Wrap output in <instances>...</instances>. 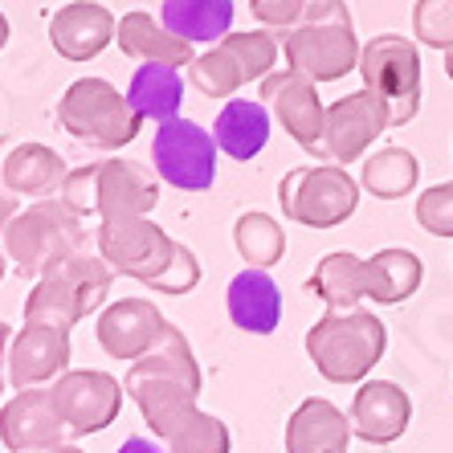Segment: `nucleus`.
<instances>
[{"label": "nucleus", "instance_id": "12", "mask_svg": "<svg viewBox=\"0 0 453 453\" xmlns=\"http://www.w3.org/2000/svg\"><path fill=\"white\" fill-rule=\"evenodd\" d=\"M262 98L274 111V119L290 131L298 148L315 151L323 159V131H327V106L319 98V82H311L298 70H274L262 78Z\"/></svg>", "mask_w": 453, "mask_h": 453}, {"label": "nucleus", "instance_id": "17", "mask_svg": "<svg viewBox=\"0 0 453 453\" xmlns=\"http://www.w3.org/2000/svg\"><path fill=\"white\" fill-rule=\"evenodd\" d=\"M115 29H119V21L106 4L70 0V4H62V9L53 12L50 42L65 62H90V58H98L106 45L115 42Z\"/></svg>", "mask_w": 453, "mask_h": 453}, {"label": "nucleus", "instance_id": "30", "mask_svg": "<svg viewBox=\"0 0 453 453\" xmlns=\"http://www.w3.org/2000/svg\"><path fill=\"white\" fill-rule=\"evenodd\" d=\"M233 245L242 253V262H250L253 270H270L286 253V229L270 212H242L233 225Z\"/></svg>", "mask_w": 453, "mask_h": 453}, {"label": "nucleus", "instance_id": "2", "mask_svg": "<svg viewBox=\"0 0 453 453\" xmlns=\"http://www.w3.org/2000/svg\"><path fill=\"white\" fill-rule=\"evenodd\" d=\"M286 65L306 74L311 82H335L348 70H359L356 21L343 0H311L303 21L282 33Z\"/></svg>", "mask_w": 453, "mask_h": 453}, {"label": "nucleus", "instance_id": "31", "mask_svg": "<svg viewBox=\"0 0 453 453\" xmlns=\"http://www.w3.org/2000/svg\"><path fill=\"white\" fill-rule=\"evenodd\" d=\"M188 78L204 98H233L245 82H250L245 65L237 62V53H233L225 42H217L212 50H204L201 58L188 65Z\"/></svg>", "mask_w": 453, "mask_h": 453}, {"label": "nucleus", "instance_id": "14", "mask_svg": "<svg viewBox=\"0 0 453 453\" xmlns=\"http://www.w3.org/2000/svg\"><path fill=\"white\" fill-rule=\"evenodd\" d=\"M65 437L74 433L53 401V388H21L0 409V441L9 445V453L65 445Z\"/></svg>", "mask_w": 453, "mask_h": 453}, {"label": "nucleus", "instance_id": "34", "mask_svg": "<svg viewBox=\"0 0 453 453\" xmlns=\"http://www.w3.org/2000/svg\"><path fill=\"white\" fill-rule=\"evenodd\" d=\"M412 212H417V225H421L425 233H433V237H453V180L425 188L421 196H417V204H412Z\"/></svg>", "mask_w": 453, "mask_h": 453}, {"label": "nucleus", "instance_id": "27", "mask_svg": "<svg viewBox=\"0 0 453 453\" xmlns=\"http://www.w3.org/2000/svg\"><path fill=\"white\" fill-rule=\"evenodd\" d=\"M159 21L184 42H225L233 33V0H164Z\"/></svg>", "mask_w": 453, "mask_h": 453}, {"label": "nucleus", "instance_id": "43", "mask_svg": "<svg viewBox=\"0 0 453 453\" xmlns=\"http://www.w3.org/2000/svg\"><path fill=\"white\" fill-rule=\"evenodd\" d=\"M445 74H449V82H453V50L445 53Z\"/></svg>", "mask_w": 453, "mask_h": 453}, {"label": "nucleus", "instance_id": "29", "mask_svg": "<svg viewBox=\"0 0 453 453\" xmlns=\"http://www.w3.org/2000/svg\"><path fill=\"white\" fill-rule=\"evenodd\" d=\"M421 180V159L412 156L409 148H380L364 159V172H359V184L380 196V201H401L417 188Z\"/></svg>", "mask_w": 453, "mask_h": 453}, {"label": "nucleus", "instance_id": "32", "mask_svg": "<svg viewBox=\"0 0 453 453\" xmlns=\"http://www.w3.org/2000/svg\"><path fill=\"white\" fill-rule=\"evenodd\" d=\"M229 449H233L229 425L201 409L184 421V429H176L168 437V453H229Z\"/></svg>", "mask_w": 453, "mask_h": 453}, {"label": "nucleus", "instance_id": "41", "mask_svg": "<svg viewBox=\"0 0 453 453\" xmlns=\"http://www.w3.org/2000/svg\"><path fill=\"white\" fill-rule=\"evenodd\" d=\"M25 453H82L74 445H50V449H25Z\"/></svg>", "mask_w": 453, "mask_h": 453}, {"label": "nucleus", "instance_id": "26", "mask_svg": "<svg viewBox=\"0 0 453 453\" xmlns=\"http://www.w3.org/2000/svg\"><path fill=\"white\" fill-rule=\"evenodd\" d=\"M364 270H368V298L380 306L404 303L409 295H417V286L425 278L421 257L412 250H401V245L372 253L368 262H364Z\"/></svg>", "mask_w": 453, "mask_h": 453}, {"label": "nucleus", "instance_id": "16", "mask_svg": "<svg viewBox=\"0 0 453 453\" xmlns=\"http://www.w3.org/2000/svg\"><path fill=\"white\" fill-rule=\"evenodd\" d=\"M70 368V331L50 323H25L9 343V380L21 388H42Z\"/></svg>", "mask_w": 453, "mask_h": 453}, {"label": "nucleus", "instance_id": "4", "mask_svg": "<svg viewBox=\"0 0 453 453\" xmlns=\"http://www.w3.org/2000/svg\"><path fill=\"white\" fill-rule=\"evenodd\" d=\"M388 348V327L372 311H327L306 331V356L331 384H356L380 364Z\"/></svg>", "mask_w": 453, "mask_h": 453}, {"label": "nucleus", "instance_id": "39", "mask_svg": "<svg viewBox=\"0 0 453 453\" xmlns=\"http://www.w3.org/2000/svg\"><path fill=\"white\" fill-rule=\"evenodd\" d=\"M115 453H168V449H164V445H156L151 437H127Z\"/></svg>", "mask_w": 453, "mask_h": 453}, {"label": "nucleus", "instance_id": "35", "mask_svg": "<svg viewBox=\"0 0 453 453\" xmlns=\"http://www.w3.org/2000/svg\"><path fill=\"white\" fill-rule=\"evenodd\" d=\"M196 282H201V262H196V253H192L188 245L176 242L172 262L164 265V274H156L148 286L156 295H188V290H196Z\"/></svg>", "mask_w": 453, "mask_h": 453}, {"label": "nucleus", "instance_id": "5", "mask_svg": "<svg viewBox=\"0 0 453 453\" xmlns=\"http://www.w3.org/2000/svg\"><path fill=\"white\" fill-rule=\"evenodd\" d=\"M74 250H86L82 217L53 196L17 212L12 225L4 229V253H9L12 270L25 278H42L53 262H62Z\"/></svg>", "mask_w": 453, "mask_h": 453}, {"label": "nucleus", "instance_id": "38", "mask_svg": "<svg viewBox=\"0 0 453 453\" xmlns=\"http://www.w3.org/2000/svg\"><path fill=\"white\" fill-rule=\"evenodd\" d=\"M12 217H17V192L0 180V237H4V229L12 225Z\"/></svg>", "mask_w": 453, "mask_h": 453}, {"label": "nucleus", "instance_id": "23", "mask_svg": "<svg viewBox=\"0 0 453 453\" xmlns=\"http://www.w3.org/2000/svg\"><path fill=\"white\" fill-rule=\"evenodd\" d=\"M65 176H70L65 159L53 148H45V143H21V148H12L9 159H4V172H0V180H4L17 196H37V201H50L53 192H62Z\"/></svg>", "mask_w": 453, "mask_h": 453}, {"label": "nucleus", "instance_id": "18", "mask_svg": "<svg viewBox=\"0 0 453 453\" xmlns=\"http://www.w3.org/2000/svg\"><path fill=\"white\" fill-rule=\"evenodd\" d=\"M412 425V401L409 392L392 380H368L351 401V429L368 445H392L401 441Z\"/></svg>", "mask_w": 453, "mask_h": 453}, {"label": "nucleus", "instance_id": "42", "mask_svg": "<svg viewBox=\"0 0 453 453\" xmlns=\"http://www.w3.org/2000/svg\"><path fill=\"white\" fill-rule=\"evenodd\" d=\"M4 42H9V21H4V12H0V50H4Z\"/></svg>", "mask_w": 453, "mask_h": 453}, {"label": "nucleus", "instance_id": "24", "mask_svg": "<svg viewBox=\"0 0 453 453\" xmlns=\"http://www.w3.org/2000/svg\"><path fill=\"white\" fill-rule=\"evenodd\" d=\"M212 139L229 159H253L270 143V111L257 98H229L212 123Z\"/></svg>", "mask_w": 453, "mask_h": 453}, {"label": "nucleus", "instance_id": "1", "mask_svg": "<svg viewBox=\"0 0 453 453\" xmlns=\"http://www.w3.org/2000/svg\"><path fill=\"white\" fill-rule=\"evenodd\" d=\"M123 388L139 404L143 421L159 441H168L176 429H184V421L196 412V396H201V368H196V356H192L184 331L168 323L156 348L127 368Z\"/></svg>", "mask_w": 453, "mask_h": 453}, {"label": "nucleus", "instance_id": "19", "mask_svg": "<svg viewBox=\"0 0 453 453\" xmlns=\"http://www.w3.org/2000/svg\"><path fill=\"white\" fill-rule=\"evenodd\" d=\"M159 204V180L139 159L98 164V212L103 217H148Z\"/></svg>", "mask_w": 453, "mask_h": 453}, {"label": "nucleus", "instance_id": "44", "mask_svg": "<svg viewBox=\"0 0 453 453\" xmlns=\"http://www.w3.org/2000/svg\"><path fill=\"white\" fill-rule=\"evenodd\" d=\"M4 265H9V253H0V278H4Z\"/></svg>", "mask_w": 453, "mask_h": 453}, {"label": "nucleus", "instance_id": "9", "mask_svg": "<svg viewBox=\"0 0 453 453\" xmlns=\"http://www.w3.org/2000/svg\"><path fill=\"white\" fill-rule=\"evenodd\" d=\"M217 139L196 119H172L159 123L151 135V164L164 184L180 192H204L217 180Z\"/></svg>", "mask_w": 453, "mask_h": 453}, {"label": "nucleus", "instance_id": "10", "mask_svg": "<svg viewBox=\"0 0 453 453\" xmlns=\"http://www.w3.org/2000/svg\"><path fill=\"white\" fill-rule=\"evenodd\" d=\"M172 253H176V242L151 217H103L98 225V257L115 274L139 278L143 286L164 274Z\"/></svg>", "mask_w": 453, "mask_h": 453}, {"label": "nucleus", "instance_id": "21", "mask_svg": "<svg viewBox=\"0 0 453 453\" xmlns=\"http://www.w3.org/2000/svg\"><path fill=\"white\" fill-rule=\"evenodd\" d=\"M225 306H229L233 327L250 331V335H270L282 323V295H278L270 270L245 265L225 290Z\"/></svg>", "mask_w": 453, "mask_h": 453}, {"label": "nucleus", "instance_id": "13", "mask_svg": "<svg viewBox=\"0 0 453 453\" xmlns=\"http://www.w3.org/2000/svg\"><path fill=\"white\" fill-rule=\"evenodd\" d=\"M123 384H119L111 372H65L53 384V401L62 409L65 425L74 437H86V433H103L106 425H115L119 409H123Z\"/></svg>", "mask_w": 453, "mask_h": 453}, {"label": "nucleus", "instance_id": "8", "mask_svg": "<svg viewBox=\"0 0 453 453\" xmlns=\"http://www.w3.org/2000/svg\"><path fill=\"white\" fill-rule=\"evenodd\" d=\"M364 86L392 111V127H404L421 111V50L401 33H380L359 53Z\"/></svg>", "mask_w": 453, "mask_h": 453}, {"label": "nucleus", "instance_id": "22", "mask_svg": "<svg viewBox=\"0 0 453 453\" xmlns=\"http://www.w3.org/2000/svg\"><path fill=\"white\" fill-rule=\"evenodd\" d=\"M115 42L135 62H159V65H176V70L196 62L192 42L176 37L164 21H151V12H127V17H119Z\"/></svg>", "mask_w": 453, "mask_h": 453}, {"label": "nucleus", "instance_id": "37", "mask_svg": "<svg viewBox=\"0 0 453 453\" xmlns=\"http://www.w3.org/2000/svg\"><path fill=\"white\" fill-rule=\"evenodd\" d=\"M311 0H250L253 17L265 25V29H295L298 21H303V12Z\"/></svg>", "mask_w": 453, "mask_h": 453}, {"label": "nucleus", "instance_id": "11", "mask_svg": "<svg viewBox=\"0 0 453 453\" xmlns=\"http://www.w3.org/2000/svg\"><path fill=\"white\" fill-rule=\"evenodd\" d=\"M392 127V111L376 90H356L327 106V131H323V164H356Z\"/></svg>", "mask_w": 453, "mask_h": 453}, {"label": "nucleus", "instance_id": "7", "mask_svg": "<svg viewBox=\"0 0 453 453\" xmlns=\"http://www.w3.org/2000/svg\"><path fill=\"white\" fill-rule=\"evenodd\" d=\"M282 217L306 229H335L356 212L359 184L348 176L343 164H306L290 168L278 184Z\"/></svg>", "mask_w": 453, "mask_h": 453}, {"label": "nucleus", "instance_id": "36", "mask_svg": "<svg viewBox=\"0 0 453 453\" xmlns=\"http://www.w3.org/2000/svg\"><path fill=\"white\" fill-rule=\"evenodd\" d=\"M58 201H65L78 217H90L98 212V164H82V168H70Z\"/></svg>", "mask_w": 453, "mask_h": 453}, {"label": "nucleus", "instance_id": "3", "mask_svg": "<svg viewBox=\"0 0 453 453\" xmlns=\"http://www.w3.org/2000/svg\"><path fill=\"white\" fill-rule=\"evenodd\" d=\"M115 270L95 257L90 250L65 253L62 262H53L25 298V323H50V327H78L86 315H95L111 295Z\"/></svg>", "mask_w": 453, "mask_h": 453}, {"label": "nucleus", "instance_id": "6", "mask_svg": "<svg viewBox=\"0 0 453 453\" xmlns=\"http://www.w3.org/2000/svg\"><path fill=\"white\" fill-rule=\"evenodd\" d=\"M58 123H62V131H70L90 148L111 151V148H127L139 135L143 115L106 78H78L58 103Z\"/></svg>", "mask_w": 453, "mask_h": 453}, {"label": "nucleus", "instance_id": "15", "mask_svg": "<svg viewBox=\"0 0 453 453\" xmlns=\"http://www.w3.org/2000/svg\"><path fill=\"white\" fill-rule=\"evenodd\" d=\"M95 331L106 356L135 364V359H143L164 339L168 319L159 315V306L151 298H119V303H111L103 311Z\"/></svg>", "mask_w": 453, "mask_h": 453}, {"label": "nucleus", "instance_id": "20", "mask_svg": "<svg viewBox=\"0 0 453 453\" xmlns=\"http://www.w3.org/2000/svg\"><path fill=\"white\" fill-rule=\"evenodd\" d=\"M351 437L348 412L323 396L303 401L286 421V453H348Z\"/></svg>", "mask_w": 453, "mask_h": 453}, {"label": "nucleus", "instance_id": "40", "mask_svg": "<svg viewBox=\"0 0 453 453\" xmlns=\"http://www.w3.org/2000/svg\"><path fill=\"white\" fill-rule=\"evenodd\" d=\"M9 343H12V327L0 319V368L9 364ZM0 392H4V372H0Z\"/></svg>", "mask_w": 453, "mask_h": 453}, {"label": "nucleus", "instance_id": "28", "mask_svg": "<svg viewBox=\"0 0 453 453\" xmlns=\"http://www.w3.org/2000/svg\"><path fill=\"white\" fill-rule=\"evenodd\" d=\"M127 98L143 119L172 123V119H180V103H184V78H180L176 65L143 62L127 86Z\"/></svg>", "mask_w": 453, "mask_h": 453}, {"label": "nucleus", "instance_id": "33", "mask_svg": "<svg viewBox=\"0 0 453 453\" xmlns=\"http://www.w3.org/2000/svg\"><path fill=\"white\" fill-rule=\"evenodd\" d=\"M412 37L429 50H453V0H417L412 4Z\"/></svg>", "mask_w": 453, "mask_h": 453}, {"label": "nucleus", "instance_id": "25", "mask_svg": "<svg viewBox=\"0 0 453 453\" xmlns=\"http://www.w3.org/2000/svg\"><path fill=\"white\" fill-rule=\"evenodd\" d=\"M364 262L368 257H356L348 250L327 253L315 265V274L306 278V290L315 298H323L327 311H351L359 298H368V270H364Z\"/></svg>", "mask_w": 453, "mask_h": 453}]
</instances>
